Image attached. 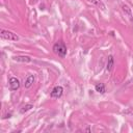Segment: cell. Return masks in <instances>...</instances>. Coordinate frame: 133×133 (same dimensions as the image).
I'll list each match as a JSON object with an SVG mask.
<instances>
[{"label":"cell","instance_id":"5b68a950","mask_svg":"<svg viewBox=\"0 0 133 133\" xmlns=\"http://www.w3.org/2000/svg\"><path fill=\"white\" fill-rule=\"evenodd\" d=\"M89 4H91V5H94V6H96V7H98V8H100L101 10H105L106 9V6H105V4L101 1V0H86Z\"/></svg>","mask_w":133,"mask_h":133},{"label":"cell","instance_id":"30bf717a","mask_svg":"<svg viewBox=\"0 0 133 133\" xmlns=\"http://www.w3.org/2000/svg\"><path fill=\"white\" fill-rule=\"evenodd\" d=\"M95 89H96V91H98L99 94H105V91H106V87H105V85L103 84V83H97L96 85H95Z\"/></svg>","mask_w":133,"mask_h":133},{"label":"cell","instance_id":"52a82bcc","mask_svg":"<svg viewBox=\"0 0 133 133\" xmlns=\"http://www.w3.org/2000/svg\"><path fill=\"white\" fill-rule=\"evenodd\" d=\"M34 80H35L34 75H29V76L26 78V80H25L24 86H25L26 88H30V87L32 86V84L34 83Z\"/></svg>","mask_w":133,"mask_h":133},{"label":"cell","instance_id":"9c48e42d","mask_svg":"<svg viewBox=\"0 0 133 133\" xmlns=\"http://www.w3.org/2000/svg\"><path fill=\"white\" fill-rule=\"evenodd\" d=\"M122 9H123V11L125 12V15H126L129 19H132V10H131V8H130L127 4H123V5H122Z\"/></svg>","mask_w":133,"mask_h":133},{"label":"cell","instance_id":"277c9868","mask_svg":"<svg viewBox=\"0 0 133 133\" xmlns=\"http://www.w3.org/2000/svg\"><path fill=\"white\" fill-rule=\"evenodd\" d=\"M62 94H63V88L58 85V86H55V87L52 89V91H51V97H52V98H55V99H58V98H60V97L62 96Z\"/></svg>","mask_w":133,"mask_h":133},{"label":"cell","instance_id":"ba28073f","mask_svg":"<svg viewBox=\"0 0 133 133\" xmlns=\"http://www.w3.org/2000/svg\"><path fill=\"white\" fill-rule=\"evenodd\" d=\"M114 66V58L112 55H109L108 56V59H107V64H106V69L108 72H111L112 69Z\"/></svg>","mask_w":133,"mask_h":133},{"label":"cell","instance_id":"7c38bea8","mask_svg":"<svg viewBox=\"0 0 133 133\" xmlns=\"http://www.w3.org/2000/svg\"><path fill=\"white\" fill-rule=\"evenodd\" d=\"M132 72H133V64H132Z\"/></svg>","mask_w":133,"mask_h":133},{"label":"cell","instance_id":"3957f363","mask_svg":"<svg viewBox=\"0 0 133 133\" xmlns=\"http://www.w3.org/2000/svg\"><path fill=\"white\" fill-rule=\"evenodd\" d=\"M8 85H9L10 90L15 91V90H17V89L20 88V81L16 77H10L9 80H8Z\"/></svg>","mask_w":133,"mask_h":133},{"label":"cell","instance_id":"6da1fadb","mask_svg":"<svg viewBox=\"0 0 133 133\" xmlns=\"http://www.w3.org/2000/svg\"><path fill=\"white\" fill-rule=\"evenodd\" d=\"M52 49H53V52L55 54H57L59 57H61V58H64L65 57V55H66V47H65V45H64L63 42L59 41V42L55 43L53 45V48Z\"/></svg>","mask_w":133,"mask_h":133},{"label":"cell","instance_id":"8992f818","mask_svg":"<svg viewBox=\"0 0 133 133\" xmlns=\"http://www.w3.org/2000/svg\"><path fill=\"white\" fill-rule=\"evenodd\" d=\"M14 60L18 61V62H30L31 61V57H29L27 55H19V56H15Z\"/></svg>","mask_w":133,"mask_h":133},{"label":"cell","instance_id":"8fae6325","mask_svg":"<svg viewBox=\"0 0 133 133\" xmlns=\"http://www.w3.org/2000/svg\"><path fill=\"white\" fill-rule=\"evenodd\" d=\"M32 107H33V106H32V104H26V105H24V106L22 107V109L20 110V112H21V113H24V112H26V111L30 110Z\"/></svg>","mask_w":133,"mask_h":133},{"label":"cell","instance_id":"7a4b0ae2","mask_svg":"<svg viewBox=\"0 0 133 133\" xmlns=\"http://www.w3.org/2000/svg\"><path fill=\"white\" fill-rule=\"evenodd\" d=\"M0 36L4 39H7V41H11V42H17L19 41V36L12 32V31H9V30H4V29H1L0 30Z\"/></svg>","mask_w":133,"mask_h":133}]
</instances>
